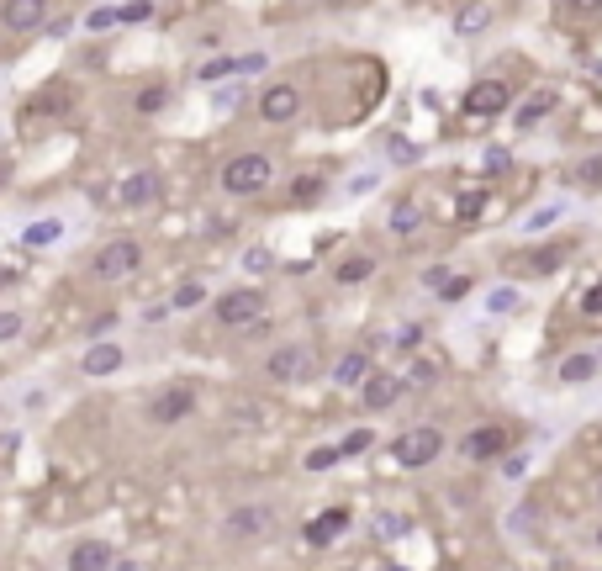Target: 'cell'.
<instances>
[{
    "mask_svg": "<svg viewBox=\"0 0 602 571\" xmlns=\"http://www.w3.org/2000/svg\"><path fill=\"white\" fill-rule=\"evenodd\" d=\"M212 312H217L222 328H254L270 312V291L265 286H233L212 302Z\"/></svg>",
    "mask_w": 602,
    "mask_h": 571,
    "instance_id": "obj_1",
    "label": "cell"
},
{
    "mask_svg": "<svg viewBox=\"0 0 602 571\" xmlns=\"http://www.w3.org/2000/svg\"><path fill=\"white\" fill-rule=\"evenodd\" d=\"M275 180V159L270 154H233L222 164V191L228 196H254Z\"/></svg>",
    "mask_w": 602,
    "mask_h": 571,
    "instance_id": "obj_2",
    "label": "cell"
},
{
    "mask_svg": "<svg viewBox=\"0 0 602 571\" xmlns=\"http://www.w3.org/2000/svg\"><path fill=\"white\" fill-rule=\"evenodd\" d=\"M439 455H444V434L428 429V423H418V429H402L397 439H391V460H397L402 471H423V466H434Z\"/></svg>",
    "mask_w": 602,
    "mask_h": 571,
    "instance_id": "obj_3",
    "label": "cell"
},
{
    "mask_svg": "<svg viewBox=\"0 0 602 571\" xmlns=\"http://www.w3.org/2000/svg\"><path fill=\"white\" fill-rule=\"evenodd\" d=\"M143 265V244L138 238H111V244L96 249V260H90V270L101 275V281H127Z\"/></svg>",
    "mask_w": 602,
    "mask_h": 571,
    "instance_id": "obj_4",
    "label": "cell"
},
{
    "mask_svg": "<svg viewBox=\"0 0 602 571\" xmlns=\"http://www.w3.org/2000/svg\"><path fill=\"white\" fill-rule=\"evenodd\" d=\"M507 450H513V429H507V423H476V429H470L465 439H460V455L465 460H502Z\"/></svg>",
    "mask_w": 602,
    "mask_h": 571,
    "instance_id": "obj_5",
    "label": "cell"
},
{
    "mask_svg": "<svg viewBox=\"0 0 602 571\" xmlns=\"http://www.w3.org/2000/svg\"><path fill=\"white\" fill-rule=\"evenodd\" d=\"M513 106V90L507 80H476L465 90V117H502Z\"/></svg>",
    "mask_w": 602,
    "mask_h": 571,
    "instance_id": "obj_6",
    "label": "cell"
},
{
    "mask_svg": "<svg viewBox=\"0 0 602 571\" xmlns=\"http://www.w3.org/2000/svg\"><path fill=\"white\" fill-rule=\"evenodd\" d=\"M191 408H196V386H185V381L148 397V418L154 423H180V418H191Z\"/></svg>",
    "mask_w": 602,
    "mask_h": 571,
    "instance_id": "obj_7",
    "label": "cell"
},
{
    "mask_svg": "<svg viewBox=\"0 0 602 571\" xmlns=\"http://www.w3.org/2000/svg\"><path fill=\"white\" fill-rule=\"evenodd\" d=\"M296 112H301V90H296V85H270V90H259V122L286 127V122H296Z\"/></svg>",
    "mask_w": 602,
    "mask_h": 571,
    "instance_id": "obj_8",
    "label": "cell"
},
{
    "mask_svg": "<svg viewBox=\"0 0 602 571\" xmlns=\"http://www.w3.org/2000/svg\"><path fill=\"white\" fill-rule=\"evenodd\" d=\"M397 402H402V376H391V371H365V381H360V408L386 413V408H397Z\"/></svg>",
    "mask_w": 602,
    "mask_h": 571,
    "instance_id": "obj_9",
    "label": "cell"
},
{
    "mask_svg": "<svg viewBox=\"0 0 602 571\" xmlns=\"http://www.w3.org/2000/svg\"><path fill=\"white\" fill-rule=\"evenodd\" d=\"M53 0H0V27L6 32H37L48 22Z\"/></svg>",
    "mask_w": 602,
    "mask_h": 571,
    "instance_id": "obj_10",
    "label": "cell"
},
{
    "mask_svg": "<svg viewBox=\"0 0 602 571\" xmlns=\"http://www.w3.org/2000/svg\"><path fill=\"white\" fill-rule=\"evenodd\" d=\"M307 365H312V349L307 344H286V349H270L265 376L270 381H301V376H307Z\"/></svg>",
    "mask_w": 602,
    "mask_h": 571,
    "instance_id": "obj_11",
    "label": "cell"
},
{
    "mask_svg": "<svg viewBox=\"0 0 602 571\" xmlns=\"http://www.w3.org/2000/svg\"><path fill=\"white\" fill-rule=\"evenodd\" d=\"M259 69H265V53H238V59L201 64L196 75H201V85H217V80H233V75H259Z\"/></svg>",
    "mask_w": 602,
    "mask_h": 571,
    "instance_id": "obj_12",
    "label": "cell"
},
{
    "mask_svg": "<svg viewBox=\"0 0 602 571\" xmlns=\"http://www.w3.org/2000/svg\"><path fill=\"white\" fill-rule=\"evenodd\" d=\"M159 191H164V186H159V175H154V170H133V175H127L122 186H117V201L138 212V207H154Z\"/></svg>",
    "mask_w": 602,
    "mask_h": 571,
    "instance_id": "obj_13",
    "label": "cell"
},
{
    "mask_svg": "<svg viewBox=\"0 0 602 571\" xmlns=\"http://www.w3.org/2000/svg\"><path fill=\"white\" fill-rule=\"evenodd\" d=\"M111 566H122V556L106 540H80L69 550V571H111Z\"/></svg>",
    "mask_w": 602,
    "mask_h": 571,
    "instance_id": "obj_14",
    "label": "cell"
},
{
    "mask_svg": "<svg viewBox=\"0 0 602 571\" xmlns=\"http://www.w3.org/2000/svg\"><path fill=\"white\" fill-rule=\"evenodd\" d=\"M344 529H349V508H328V513H317V519L301 529V540H307L312 550H328Z\"/></svg>",
    "mask_w": 602,
    "mask_h": 571,
    "instance_id": "obj_15",
    "label": "cell"
},
{
    "mask_svg": "<svg viewBox=\"0 0 602 571\" xmlns=\"http://www.w3.org/2000/svg\"><path fill=\"white\" fill-rule=\"evenodd\" d=\"M270 524H275L270 508H233L228 513V534H233V540H265Z\"/></svg>",
    "mask_w": 602,
    "mask_h": 571,
    "instance_id": "obj_16",
    "label": "cell"
},
{
    "mask_svg": "<svg viewBox=\"0 0 602 571\" xmlns=\"http://www.w3.org/2000/svg\"><path fill=\"white\" fill-rule=\"evenodd\" d=\"M122 365H127V355H122V344H111V339H106V344H90V349H85L80 371L101 381V376H117Z\"/></svg>",
    "mask_w": 602,
    "mask_h": 571,
    "instance_id": "obj_17",
    "label": "cell"
},
{
    "mask_svg": "<svg viewBox=\"0 0 602 571\" xmlns=\"http://www.w3.org/2000/svg\"><path fill=\"white\" fill-rule=\"evenodd\" d=\"M555 106H560V96H555V90H534V96H529V101H523L518 112H513V122L523 127V133H529V127H539L544 117L555 112Z\"/></svg>",
    "mask_w": 602,
    "mask_h": 571,
    "instance_id": "obj_18",
    "label": "cell"
},
{
    "mask_svg": "<svg viewBox=\"0 0 602 571\" xmlns=\"http://www.w3.org/2000/svg\"><path fill=\"white\" fill-rule=\"evenodd\" d=\"M386 228L397 233V238H412V233L423 228V207H418V201H412V196H402L397 207L386 212Z\"/></svg>",
    "mask_w": 602,
    "mask_h": 571,
    "instance_id": "obj_19",
    "label": "cell"
},
{
    "mask_svg": "<svg viewBox=\"0 0 602 571\" xmlns=\"http://www.w3.org/2000/svg\"><path fill=\"white\" fill-rule=\"evenodd\" d=\"M370 275H375V254H344V260L333 265L338 286H360V281H370Z\"/></svg>",
    "mask_w": 602,
    "mask_h": 571,
    "instance_id": "obj_20",
    "label": "cell"
},
{
    "mask_svg": "<svg viewBox=\"0 0 602 571\" xmlns=\"http://www.w3.org/2000/svg\"><path fill=\"white\" fill-rule=\"evenodd\" d=\"M365 371H370V355H365V349H349V355H338L333 381H338V386H360Z\"/></svg>",
    "mask_w": 602,
    "mask_h": 571,
    "instance_id": "obj_21",
    "label": "cell"
},
{
    "mask_svg": "<svg viewBox=\"0 0 602 571\" xmlns=\"http://www.w3.org/2000/svg\"><path fill=\"white\" fill-rule=\"evenodd\" d=\"M597 371H602L597 355H566V360H560V381H566V386H587Z\"/></svg>",
    "mask_w": 602,
    "mask_h": 571,
    "instance_id": "obj_22",
    "label": "cell"
},
{
    "mask_svg": "<svg viewBox=\"0 0 602 571\" xmlns=\"http://www.w3.org/2000/svg\"><path fill=\"white\" fill-rule=\"evenodd\" d=\"M59 238H64L59 217H43V223H27V228H22V244H27V249H53Z\"/></svg>",
    "mask_w": 602,
    "mask_h": 571,
    "instance_id": "obj_23",
    "label": "cell"
},
{
    "mask_svg": "<svg viewBox=\"0 0 602 571\" xmlns=\"http://www.w3.org/2000/svg\"><path fill=\"white\" fill-rule=\"evenodd\" d=\"M470 286H476V275H439V286H434V297L439 302H460V297H470Z\"/></svg>",
    "mask_w": 602,
    "mask_h": 571,
    "instance_id": "obj_24",
    "label": "cell"
},
{
    "mask_svg": "<svg viewBox=\"0 0 602 571\" xmlns=\"http://www.w3.org/2000/svg\"><path fill=\"white\" fill-rule=\"evenodd\" d=\"M323 191H328V180H323V175H296L291 201H296V207H312V201H323Z\"/></svg>",
    "mask_w": 602,
    "mask_h": 571,
    "instance_id": "obj_25",
    "label": "cell"
},
{
    "mask_svg": "<svg viewBox=\"0 0 602 571\" xmlns=\"http://www.w3.org/2000/svg\"><path fill=\"white\" fill-rule=\"evenodd\" d=\"M486 22H492V11H486V6H465V11L455 16V32H460V38H476Z\"/></svg>",
    "mask_w": 602,
    "mask_h": 571,
    "instance_id": "obj_26",
    "label": "cell"
},
{
    "mask_svg": "<svg viewBox=\"0 0 602 571\" xmlns=\"http://www.w3.org/2000/svg\"><path fill=\"white\" fill-rule=\"evenodd\" d=\"M138 22H154V0H127V6H117V27H138Z\"/></svg>",
    "mask_w": 602,
    "mask_h": 571,
    "instance_id": "obj_27",
    "label": "cell"
},
{
    "mask_svg": "<svg viewBox=\"0 0 602 571\" xmlns=\"http://www.w3.org/2000/svg\"><path fill=\"white\" fill-rule=\"evenodd\" d=\"M164 101H169V90H164V85H143V90H138V101H133V112L154 117V112H164Z\"/></svg>",
    "mask_w": 602,
    "mask_h": 571,
    "instance_id": "obj_28",
    "label": "cell"
},
{
    "mask_svg": "<svg viewBox=\"0 0 602 571\" xmlns=\"http://www.w3.org/2000/svg\"><path fill=\"white\" fill-rule=\"evenodd\" d=\"M338 460H344V450H338V445H317V450H307L301 466H307V471H328V466H338Z\"/></svg>",
    "mask_w": 602,
    "mask_h": 571,
    "instance_id": "obj_29",
    "label": "cell"
},
{
    "mask_svg": "<svg viewBox=\"0 0 602 571\" xmlns=\"http://www.w3.org/2000/svg\"><path fill=\"white\" fill-rule=\"evenodd\" d=\"M571 180H576V186H602V154H592V159H581L576 170H571Z\"/></svg>",
    "mask_w": 602,
    "mask_h": 571,
    "instance_id": "obj_30",
    "label": "cell"
},
{
    "mask_svg": "<svg viewBox=\"0 0 602 571\" xmlns=\"http://www.w3.org/2000/svg\"><path fill=\"white\" fill-rule=\"evenodd\" d=\"M402 534H407L402 513H381V519H375V540H402Z\"/></svg>",
    "mask_w": 602,
    "mask_h": 571,
    "instance_id": "obj_31",
    "label": "cell"
},
{
    "mask_svg": "<svg viewBox=\"0 0 602 571\" xmlns=\"http://www.w3.org/2000/svg\"><path fill=\"white\" fill-rule=\"evenodd\" d=\"M201 302H206L201 281H185V286H175V297H169V307H201Z\"/></svg>",
    "mask_w": 602,
    "mask_h": 571,
    "instance_id": "obj_32",
    "label": "cell"
},
{
    "mask_svg": "<svg viewBox=\"0 0 602 571\" xmlns=\"http://www.w3.org/2000/svg\"><path fill=\"white\" fill-rule=\"evenodd\" d=\"M22 328H27V318H22V312H0V344H16V339H22Z\"/></svg>",
    "mask_w": 602,
    "mask_h": 571,
    "instance_id": "obj_33",
    "label": "cell"
},
{
    "mask_svg": "<svg viewBox=\"0 0 602 571\" xmlns=\"http://www.w3.org/2000/svg\"><path fill=\"white\" fill-rule=\"evenodd\" d=\"M375 445V429H354V434H344V445H338V450H344V460L349 455H365Z\"/></svg>",
    "mask_w": 602,
    "mask_h": 571,
    "instance_id": "obj_34",
    "label": "cell"
},
{
    "mask_svg": "<svg viewBox=\"0 0 602 571\" xmlns=\"http://www.w3.org/2000/svg\"><path fill=\"white\" fill-rule=\"evenodd\" d=\"M481 207H486V196H481V191H465L455 212H460V223H476V217H481Z\"/></svg>",
    "mask_w": 602,
    "mask_h": 571,
    "instance_id": "obj_35",
    "label": "cell"
},
{
    "mask_svg": "<svg viewBox=\"0 0 602 571\" xmlns=\"http://www.w3.org/2000/svg\"><path fill=\"white\" fill-rule=\"evenodd\" d=\"M85 27H90V32H111V27H117V6L90 11V16H85Z\"/></svg>",
    "mask_w": 602,
    "mask_h": 571,
    "instance_id": "obj_36",
    "label": "cell"
},
{
    "mask_svg": "<svg viewBox=\"0 0 602 571\" xmlns=\"http://www.w3.org/2000/svg\"><path fill=\"white\" fill-rule=\"evenodd\" d=\"M555 217H560V207H539V212L529 217V223H523V233H529V238H534V233H544V228H550V223H555Z\"/></svg>",
    "mask_w": 602,
    "mask_h": 571,
    "instance_id": "obj_37",
    "label": "cell"
},
{
    "mask_svg": "<svg viewBox=\"0 0 602 571\" xmlns=\"http://www.w3.org/2000/svg\"><path fill=\"white\" fill-rule=\"evenodd\" d=\"M212 106H217V112H238V106H243V90H238V85L217 90V96H212Z\"/></svg>",
    "mask_w": 602,
    "mask_h": 571,
    "instance_id": "obj_38",
    "label": "cell"
},
{
    "mask_svg": "<svg viewBox=\"0 0 602 571\" xmlns=\"http://www.w3.org/2000/svg\"><path fill=\"white\" fill-rule=\"evenodd\" d=\"M486 307H492V312H513V307H518V291L502 286V291H492V297H486Z\"/></svg>",
    "mask_w": 602,
    "mask_h": 571,
    "instance_id": "obj_39",
    "label": "cell"
},
{
    "mask_svg": "<svg viewBox=\"0 0 602 571\" xmlns=\"http://www.w3.org/2000/svg\"><path fill=\"white\" fill-rule=\"evenodd\" d=\"M581 312H587V318H602V281L581 291Z\"/></svg>",
    "mask_w": 602,
    "mask_h": 571,
    "instance_id": "obj_40",
    "label": "cell"
},
{
    "mask_svg": "<svg viewBox=\"0 0 602 571\" xmlns=\"http://www.w3.org/2000/svg\"><path fill=\"white\" fill-rule=\"evenodd\" d=\"M507 164H513V159H507V149H486V159H481V170H486V175H502Z\"/></svg>",
    "mask_w": 602,
    "mask_h": 571,
    "instance_id": "obj_41",
    "label": "cell"
},
{
    "mask_svg": "<svg viewBox=\"0 0 602 571\" xmlns=\"http://www.w3.org/2000/svg\"><path fill=\"white\" fill-rule=\"evenodd\" d=\"M418 339H423V328H418V323L397 328V349H418Z\"/></svg>",
    "mask_w": 602,
    "mask_h": 571,
    "instance_id": "obj_42",
    "label": "cell"
},
{
    "mask_svg": "<svg viewBox=\"0 0 602 571\" xmlns=\"http://www.w3.org/2000/svg\"><path fill=\"white\" fill-rule=\"evenodd\" d=\"M391 159H397V164H407V159H418V149H412L407 138H391Z\"/></svg>",
    "mask_w": 602,
    "mask_h": 571,
    "instance_id": "obj_43",
    "label": "cell"
},
{
    "mask_svg": "<svg viewBox=\"0 0 602 571\" xmlns=\"http://www.w3.org/2000/svg\"><path fill=\"white\" fill-rule=\"evenodd\" d=\"M566 11H571V16H597L602 0H566Z\"/></svg>",
    "mask_w": 602,
    "mask_h": 571,
    "instance_id": "obj_44",
    "label": "cell"
},
{
    "mask_svg": "<svg viewBox=\"0 0 602 571\" xmlns=\"http://www.w3.org/2000/svg\"><path fill=\"white\" fill-rule=\"evenodd\" d=\"M275 260H270V249H249V270L259 275V270H270Z\"/></svg>",
    "mask_w": 602,
    "mask_h": 571,
    "instance_id": "obj_45",
    "label": "cell"
},
{
    "mask_svg": "<svg viewBox=\"0 0 602 571\" xmlns=\"http://www.w3.org/2000/svg\"><path fill=\"white\" fill-rule=\"evenodd\" d=\"M111 323H117V312H101V318L90 323V339H101V334H111Z\"/></svg>",
    "mask_w": 602,
    "mask_h": 571,
    "instance_id": "obj_46",
    "label": "cell"
},
{
    "mask_svg": "<svg viewBox=\"0 0 602 571\" xmlns=\"http://www.w3.org/2000/svg\"><path fill=\"white\" fill-rule=\"evenodd\" d=\"M370 186H375V175H354V180H349V196H360V191H370Z\"/></svg>",
    "mask_w": 602,
    "mask_h": 571,
    "instance_id": "obj_47",
    "label": "cell"
},
{
    "mask_svg": "<svg viewBox=\"0 0 602 571\" xmlns=\"http://www.w3.org/2000/svg\"><path fill=\"white\" fill-rule=\"evenodd\" d=\"M11 450H16V434H0V460H11Z\"/></svg>",
    "mask_w": 602,
    "mask_h": 571,
    "instance_id": "obj_48",
    "label": "cell"
},
{
    "mask_svg": "<svg viewBox=\"0 0 602 571\" xmlns=\"http://www.w3.org/2000/svg\"><path fill=\"white\" fill-rule=\"evenodd\" d=\"M6 175H11V164H6V159H0V180H6Z\"/></svg>",
    "mask_w": 602,
    "mask_h": 571,
    "instance_id": "obj_49",
    "label": "cell"
},
{
    "mask_svg": "<svg viewBox=\"0 0 602 571\" xmlns=\"http://www.w3.org/2000/svg\"><path fill=\"white\" fill-rule=\"evenodd\" d=\"M597 545H602V529H597Z\"/></svg>",
    "mask_w": 602,
    "mask_h": 571,
    "instance_id": "obj_50",
    "label": "cell"
},
{
    "mask_svg": "<svg viewBox=\"0 0 602 571\" xmlns=\"http://www.w3.org/2000/svg\"><path fill=\"white\" fill-rule=\"evenodd\" d=\"M597 360H602V355H597Z\"/></svg>",
    "mask_w": 602,
    "mask_h": 571,
    "instance_id": "obj_51",
    "label": "cell"
}]
</instances>
